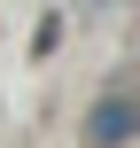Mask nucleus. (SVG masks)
Here are the masks:
<instances>
[{"mask_svg":"<svg viewBox=\"0 0 140 148\" xmlns=\"http://www.w3.org/2000/svg\"><path fill=\"white\" fill-rule=\"evenodd\" d=\"M86 148H125V140H140V86H109L94 109H86Z\"/></svg>","mask_w":140,"mask_h":148,"instance_id":"f257e3e1","label":"nucleus"}]
</instances>
